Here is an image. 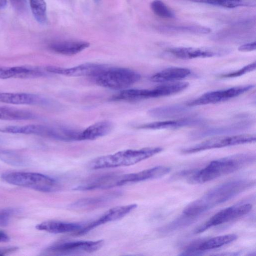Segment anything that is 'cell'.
I'll return each instance as SVG.
<instances>
[{"mask_svg":"<svg viewBox=\"0 0 256 256\" xmlns=\"http://www.w3.org/2000/svg\"><path fill=\"white\" fill-rule=\"evenodd\" d=\"M254 184V181L251 180H238L219 184L188 204L183 210L182 213L196 218L203 212L230 200Z\"/></svg>","mask_w":256,"mask_h":256,"instance_id":"1","label":"cell"},{"mask_svg":"<svg viewBox=\"0 0 256 256\" xmlns=\"http://www.w3.org/2000/svg\"><path fill=\"white\" fill-rule=\"evenodd\" d=\"M255 160L256 156L252 153L239 154L214 160L204 168L192 172L188 180L192 184L210 182L237 171Z\"/></svg>","mask_w":256,"mask_h":256,"instance_id":"2","label":"cell"},{"mask_svg":"<svg viewBox=\"0 0 256 256\" xmlns=\"http://www.w3.org/2000/svg\"><path fill=\"white\" fill-rule=\"evenodd\" d=\"M162 150V148L160 147L123 150L97 157L90 162L89 168L98 170L130 166L150 158Z\"/></svg>","mask_w":256,"mask_h":256,"instance_id":"3","label":"cell"},{"mask_svg":"<svg viewBox=\"0 0 256 256\" xmlns=\"http://www.w3.org/2000/svg\"><path fill=\"white\" fill-rule=\"evenodd\" d=\"M2 179L11 184L31 188L43 192L59 190L60 184L48 176L33 172H11L1 175Z\"/></svg>","mask_w":256,"mask_h":256,"instance_id":"4","label":"cell"},{"mask_svg":"<svg viewBox=\"0 0 256 256\" xmlns=\"http://www.w3.org/2000/svg\"><path fill=\"white\" fill-rule=\"evenodd\" d=\"M92 78L97 85L100 86L123 90L138 82L140 78V75L130 68L106 66Z\"/></svg>","mask_w":256,"mask_h":256,"instance_id":"5","label":"cell"},{"mask_svg":"<svg viewBox=\"0 0 256 256\" xmlns=\"http://www.w3.org/2000/svg\"><path fill=\"white\" fill-rule=\"evenodd\" d=\"M187 87L186 82H174L158 86L152 89H125L113 96L114 101H138L176 94Z\"/></svg>","mask_w":256,"mask_h":256,"instance_id":"6","label":"cell"},{"mask_svg":"<svg viewBox=\"0 0 256 256\" xmlns=\"http://www.w3.org/2000/svg\"><path fill=\"white\" fill-rule=\"evenodd\" d=\"M104 244V241L102 240L58 242L46 248L42 254L68 255L91 253L100 249Z\"/></svg>","mask_w":256,"mask_h":256,"instance_id":"7","label":"cell"},{"mask_svg":"<svg viewBox=\"0 0 256 256\" xmlns=\"http://www.w3.org/2000/svg\"><path fill=\"white\" fill-rule=\"evenodd\" d=\"M254 134H242L218 136L210 138L192 146L182 150L184 154H192L207 150L242 144L254 142Z\"/></svg>","mask_w":256,"mask_h":256,"instance_id":"8","label":"cell"},{"mask_svg":"<svg viewBox=\"0 0 256 256\" xmlns=\"http://www.w3.org/2000/svg\"><path fill=\"white\" fill-rule=\"evenodd\" d=\"M252 208V205L248 203L234 205L224 208L198 227L194 232L202 233L212 227L240 218L248 214Z\"/></svg>","mask_w":256,"mask_h":256,"instance_id":"9","label":"cell"},{"mask_svg":"<svg viewBox=\"0 0 256 256\" xmlns=\"http://www.w3.org/2000/svg\"><path fill=\"white\" fill-rule=\"evenodd\" d=\"M253 88L254 86L248 84L209 92L187 103L186 106H202L226 101L245 93Z\"/></svg>","mask_w":256,"mask_h":256,"instance_id":"10","label":"cell"},{"mask_svg":"<svg viewBox=\"0 0 256 256\" xmlns=\"http://www.w3.org/2000/svg\"><path fill=\"white\" fill-rule=\"evenodd\" d=\"M136 206V204H132L112 208L94 220L84 224L76 234L83 235L102 224L120 220L130 214Z\"/></svg>","mask_w":256,"mask_h":256,"instance_id":"11","label":"cell"},{"mask_svg":"<svg viewBox=\"0 0 256 256\" xmlns=\"http://www.w3.org/2000/svg\"><path fill=\"white\" fill-rule=\"evenodd\" d=\"M166 52L176 58L188 60L220 56L228 54L229 50L220 48L176 47L168 48Z\"/></svg>","mask_w":256,"mask_h":256,"instance_id":"12","label":"cell"},{"mask_svg":"<svg viewBox=\"0 0 256 256\" xmlns=\"http://www.w3.org/2000/svg\"><path fill=\"white\" fill-rule=\"evenodd\" d=\"M106 65L94 63H86L72 68L47 66L45 70L49 74H58L67 76H96Z\"/></svg>","mask_w":256,"mask_h":256,"instance_id":"13","label":"cell"},{"mask_svg":"<svg viewBox=\"0 0 256 256\" xmlns=\"http://www.w3.org/2000/svg\"><path fill=\"white\" fill-rule=\"evenodd\" d=\"M0 102L12 104L52 106L54 102L38 94L26 92H0Z\"/></svg>","mask_w":256,"mask_h":256,"instance_id":"14","label":"cell"},{"mask_svg":"<svg viewBox=\"0 0 256 256\" xmlns=\"http://www.w3.org/2000/svg\"><path fill=\"white\" fill-rule=\"evenodd\" d=\"M237 235L233 234L215 236L200 242L190 244L182 252L181 255H197L203 251L220 248L236 240Z\"/></svg>","mask_w":256,"mask_h":256,"instance_id":"15","label":"cell"},{"mask_svg":"<svg viewBox=\"0 0 256 256\" xmlns=\"http://www.w3.org/2000/svg\"><path fill=\"white\" fill-rule=\"evenodd\" d=\"M46 76L44 70L30 66H0V78H36Z\"/></svg>","mask_w":256,"mask_h":256,"instance_id":"16","label":"cell"},{"mask_svg":"<svg viewBox=\"0 0 256 256\" xmlns=\"http://www.w3.org/2000/svg\"><path fill=\"white\" fill-rule=\"evenodd\" d=\"M204 120L198 118H181L141 124L137 128L144 130L175 129L202 124Z\"/></svg>","mask_w":256,"mask_h":256,"instance_id":"17","label":"cell"},{"mask_svg":"<svg viewBox=\"0 0 256 256\" xmlns=\"http://www.w3.org/2000/svg\"><path fill=\"white\" fill-rule=\"evenodd\" d=\"M84 224L78 223L64 222L58 220H49L38 224L36 228L41 231L52 234H64L78 232Z\"/></svg>","mask_w":256,"mask_h":256,"instance_id":"18","label":"cell"},{"mask_svg":"<svg viewBox=\"0 0 256 256\" xmlns=\"http://www.w3.org/2000/svg\"><path fill=\"white\" fill-rule=\"evenodd\" d=\"M90 45L89 42L84 41L64 40L51 43L49 48L57 54L72 56L82 52L89 47Z\"/></svg>","mask_w":256,"mask_h":256,"instance_id":"19","label":"cell"},{"mask_svg":"<svg viewBox=\"0 0 256 256\" xmlns=\"http://www.w3.org/2000/svg\"><path fill=\"white\" fill-rule=\"evenodd\" d=\"M112 124L107 120L96 122L80 130V141L91 140L106 136L112 130Z\"/></svg>","mask_w":256,"mask_h":256,"instance_id":"20","label":"cell"},{"mask_svg":"<svg viewBox=\"0 0 256 256\" xmlns=\"http://www.w3.org/2000/svg\"><path fill=\"white\" fill-rule=\"evenodd\" d=\"M170 171V167L159 166L138 172L129 173V184L158 178L167 174Z\"/></svg>","mask_w":256,"mask_h":256,"instance_id":"21","label":"cell"},{"mask_svg":"<svg viewBox=\"0 0 256 256\" xmlns=\"http://www.w3.org/2000/svg\"><path fill=\"white\" fill-rule=\"evenodd\" d=\"M190 70L180 67H172L159 72L150 78L151 81L156 82H168L184 78L190 74Z\"/></svg>","mask_w":256,"mask_h":256,"instance_id":"22","label":"cell"},{"mask_svg":"<svg viewBox=\"0 0 256 256\" xmlns=\"http://www.w3.org/2000/svg\"><path fill=\"white\" fill-rule=\"evenodd\" d=\"M187 110L182 105H170L156 107L150 110L148 114L156 118H170L182 115Z\"/></svg>","mask_w":256,"mask_h":256,"instance_id":"23","label":"cell"},{"mask_svg":"<svg viewBox=\"0 0 256 256\" xmlns=\"http://www.w3.org/2000/svg\"><path fill=\"white\" fill-rule=\"evenodd\" d=\"M36 117L33 112L14 108L0 106V120H29Z\"/></svg>","mask_w":256,"mask_h":256,"instance_id":"24","label":"cell"},{"mask_svg":"<svg viewBox=\"0 0 256 256\" xmlns=\"http://www.w3.org/2000/svg\"><path fill=\"white\" fill-rule=\"evenodd\" d=\"M248 126V122H240L228 126H224L221 127L212 128L208 129L200 130L196 132L194 135L196 137H204L210 136H214L218 134H224L236 132L247 128Z\"/></svg>","mask_w":256,"mask_h":256,"instance_id":"25","label":"cell"},{"mask_svg":"<svg viewBox=\"0 0 256 256\" xmlns=\"http://www.w3.org/2000/svg\"><path fill=\"white\" fill-rule=\"evenodd\" d=\"M44 125L31 124L25 126H10L0 128V132L14 134H34L42 136Z\"/></svg>","mask_w":256,"mask_h":256,"instance_id":"26","label":"cell"},{"mask_svg":"<svg viewBox=\"0 0 256 256\" xmlns=\"http://www.w3.org/2000/svg\"><path fill=\"white\" fill-rule=\"evenodd\" d=\"M191 2L218 6L226 8H235L239 6H254L256 0H188Z\"/></svg>","mask_w":256,"mask_h":256,"instance_id":"27","label":"cell"},{"mask_svg":"<svg viewBox=\"0 0 256 256\" xmlns=\"http://www.w3.org/2000/svg\"><path fill=\"white\" fill-rule=\"evenodd\" d=\"M164 32H190L198 34H207L210 32V28L199 26H162L158 28Z\"/></svg>","mask_w":256,"mask_h":256,"instance_id":"28","label":"cell"},{"mask_svg":"<svg viewBox=\"0 0 256 256\" xmlns=\"http://www.w3.org/2000/svg\"><path fill=\"white\" fill-rule=\"evenodd\" d=\"M0 160L14 166H24L27 164V160L23 155L8 150H0Z\"/></svg>","mask_w":256,"mask_h":256,"instance_id":"29","label":"cell"},{"mask_svg":"<svg viewBox=\"0 0 256 256\" xmlns=\"http://www.w3.org/2000/svg\"><path fill=\"white\" fill-rule=\"evenodd\" d=\"M118 194L114 193L109 194H106L104 196H98L92 198H82L76 202L72 204V207L74 208H84L92 207L94 206L102 204L118 196Z\"/></svg>","mask_w":256,"mask_h":256,"instance_id":"30","label":"cell"},{"mask_svg":"<svg viewBox=\"0 0 256 256\" xmlns=\"http://www.w3.org/2000/svg\"><path fill=\"white\" fill-rule=\"evenodd\" d=\"M30 8L36 20L44 24L48 20L46 4L44 0H30Z\"/></svg>","mask_w":256,"mask_h":256,"instance_id":"31","label":"cell"},{"mask_svg":"<svg viewBox=\"0 0 256 256\" xmlns=\"http://www.w3.org/2000/svg\"><path fill=\"white\" fill-rule=\"evenodd\" d=\"M153 12L159 17L172 18L174 17V12L161 0H154L150 4Z\"/></svg>","mask_w":256,"mask_h":256,"instance_id":"32","label":"cell"},{"mask_svg":"<svg viewBox=\"0 0 256 256\" xmlns=\"http://www.w3.org/2000/svg\"><path fill=\"white\" fill-rule=\"evenodd\" d=\"M17 212V210L14 208H0V226H7L12 218Z\"/></svg>","mask_w":256,"mask_h":256,"instance_id":"33","label":"cell"},{"mask_svg":"<svg viewBox=\"0 0 256 256\" xmlns=\"http://www.w3.org/2000/svg\"><path fill=\"white\" fill-rule=\"evenodd\" d=\"M256 62H254L250 63L238 70L228 74H223L220 76V77L222 78H232L238 77L254 70L256 69Z\"/></svg>","mask_w":256,"mask_h":256,"instance_id":"34","label":"cell"},{"mask_svg":"<svg viewBox=\"0 0 256 256\" xmlns=\"http://www.w3.org/2000/svg\"><path fill=\"white\" fill-rule=\"evenodd\" d=\"M14 8L18 11L22 12L26 8V0H10Z\"/></svg>","mask_w":256,"mask_h":256,"instance_id":"35","label":"cell"},{"mask_svg":"<svg viewBox=\"0 0 256 256\" xmlns=\"http://www.w3.org/2000/svg\"><path fill=\"white\" fill-rule=\"evenodd\" d=\"M256 48V42H250L241 45L238 48L240 52H246L254 50Z\"/></svg>","mask_w":256,"mask_h":256,"instance_id":"36","label":"cell"},{"mask_svg":"<svg viewBox=\"0 0 256 256\" xmlns=\"http://www.w3.org/2000/svg\"><path fill=\"white\" fill-rule=\"evenodd\" d=\"M18 249V247H4L0 248V256L6 255L16 252Z\"/></svg>","mask_w":256,"mask_h":256,"instance_id":"37","label":"cell"},{"mask_svg":"<svg viewBox=\"0 0 256 256\" xmlns=\"http://www.w3.org/2000/svg\"><path fill=\"white\" fill-rule=\"evenodd\" d=\"M9 240V236L0 230V242H8Z\"/></svg>","mask_w":256,"mask_h":256,"instance_id":"38","label":"cell"},{"mask_svg":"<svg viewBox=\"0 0 256 256\" xmlns=\"http://www.w3.org/2000/svg\"><path fill=\"white\" fill-rule=\"evenodd\" d=\"M7 4V0H0V8H4Z\"/></svg>","mask_w":256,"mask_h":256,"instance_id":"39","label":"cell"},{"mask_svg":"<svg viewBox=\"0 0 256 256\" xmlns=\"http://www.w3.org/2000/svg\"><path fill=\"white\" fill-rule=\"evenodd\" d=\"M94 1L96 2H99L100 1V0H94Z\"/></svg>","mask_w":256,"mask_h":256,"instance_id":"40","label":"cell"}]
</instances>
